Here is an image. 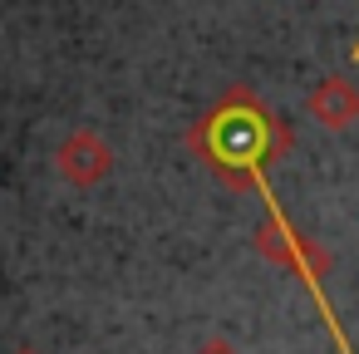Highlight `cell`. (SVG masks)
Here are the masks:
<instances>
[{
    "label": "cell",
    "instance_id": "obj_1",
    "mask_svg": "<svg viewBox=\"0 0 359 354\" xmlns=\"http://www.w3.org/2000/svg\"><path fill=\"white\" fill-rule=\"evenodd\" d=\"M192 148L212 163V172H222V182L246 187V182L285 148V133L276 128V118L261 109L256 94L236 89V94L217 99V104L197 118Z\"/></svg>",
    "mask_w": 359,
    "mask_h": 354
},
{
    "label": "cell",
    "instance_id": "obj_3",
    "mask_svg": "<svg viewBox=\"0 0 359 354\" xmlns=\"http://www.w3.org/2000/svg\"><path fill=\"white\" fill-rule=\"evenodd\" d=\"M305 114H310L320 128H330V133H344L349 123H359V89H354L349 79L330 74V79H320V84L310 89V99H305Z\"/></svg>",
    "mask_w": 359,
    "mask_h": 354
},
{
    "label": "cell",
    "instance_id": "obj_2",
    "mask_svg": "<svg viewBox=\"0 0 359 354\" xmlns=\"http://www.w3.org/2000/svg\"><path fill=\"white\" fill-rule=\"evenodd\" d=\"M55 168L69 187H99L114 172V148L99 128H74L65 133V143L55 148Z\"/></svg>",
    "mask_w": 359,
    "mask_h": 354
}]
</instances>
